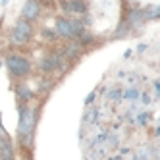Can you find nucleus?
Returning a JSON list of instances; mask_svg holds the SVG:
<instances>
[{"label":"nucleus","instance_id":"5","mask_svg":"<svg viewBox=\"0 0 160 160\" xmlns=\"http://www.w3.org/2000/svg\"><path fill=\"white\" fill-rule=\"evenodd\" d=\"M39 12H41V6H39L37 0H27L23 10H21V14H23L25 19H37Z\"/></svg>","mask_w":160,"mask_h":160},{"label":"nucleus","instance_id":"16","mask_svg":"<svg viewBox=\"0 0 160 160\" xmlns=\"http://www.w3.org/2000/svg\"><path fill=\"white\" fill-rule=\"evenodd\" d=\"M0 66H2V62H0Z\"/></svg>","mask_w":160,"mask_h":160},{"label":"nucleus","instance_id":"11","mask_svg":"<svg viewBox=\"0 0 160 160\" xmlns=\"http://www.w3.org/2000/svg\"><path fill=\"white\" fill-rule=\"evenodd\" d=\"M108 97H110L112 100H118V98L122 97V93H120V91H118V89H114V91H110V93H108Z\"/></svg>","mask_w":160,"mask_h":160},{"label":"nucleus","instance_id":"7","mask_svg":"<svg viewBox=\"0 0 160 160\" xmlns=\"http://www.w3.org/2000/svg\"><path fill=\"white\" fill-rule=\"evenodd\" d=\"M56 66H58V58H56V56H48V58H44V60H42V64H41V68H42L44 72L54 70Z\"/></svg>","mask_w":160,"mask_h":160},{"label":"nucleus","instance_id":"9","mask_svg":"<svg viewBox=\"0 0 160 160\" xmlns=\"http://www.w3.org/2000/svg\"><path fill=\"white\" fill-rule=\"evenodd\" d=\"M143 16H145V18H151V19H156V16H158V6H151V8H147V14L143 12Z\"/></svg>","mask_w":160,"mask_h":160},{"label":"nucleus","instance_id":"4","mask_svg":"<svg viewBox=\"0 0 160 160\" xmlns=\"http://www.w3.org/2000/svg\"><path fill=\"white\" fill-rule=\"evenodd\" d=\"M29 37H31V25H29V21L27 19L18 21V25H16V29L12 33V41L18 42V44H21V42H25Z\"/></svg>","mask_w":160,"mask_h":160},{"label":"nucleus","instance_id":"10","mask_svg":"<svg viewBox=\"0 0 160 160\" xmlns=\"http://www.w3.org/2000/svg\"><path fill=\"white\" fill-rule=\"evenodd\" d=\"M137 95H139V93H137L135 89H129V91H125V95H123V97L128 98V100H135V98H137Z\"/></svg>","mask_w":160,"mask_h":160},{"label":"nucleus","instance_id":"12","mask_svg":"<svg viewBox=\"0 0 160 160\" xmlns=\"http://www.w3.org/2000/svg\"><path fill=\"white\" fill-rule=\"evenodd\" d=\"M19 95L23 97V98H29V97H31V95H29V89H27V87H19Z\"/></svg>","mask_w":160,"mask_h":160},{"label":"nucleus","instance_id":"3","mask_svg":"<svg viewBox=\"0 0 160 160\" xmlns=\"http://www.w3.org/2000/svg\"><path fill=\"white\" fill-rule=\"evenodd\" d=\"M33 128H35V114H33V110L23 106L19 110V128H18L19 137H29L33 133Z\"/></svg>","mask_w":160,"mask_h":160},{"label":"nucleus","instance_id":"13","mask_svg":"<svg viewBox=\"0 0 160 160\" xmlns=\"http://www.w3.org/2000/svg\"><path fill=\"white\" fill-rule=\"evenodd\" d=\"M147 120H148L147 114H141V116H139V122H141V123H147Z\"/></svg>","mask_w":160,"mask_h":160},{"label":"nucleus","instance_id":"2","mask_svg":"<svg viewBox=\"0 0 160 160\" xmlns=\"http://www.w3.org/2000/svg\"><path fill=\"white\" fill-rule=\"evenodd\" d=\"M6 66H8V70L12 72L14 75L18 77H23L29 73L31 70V64L27 58H23V56H18V54H12V56H8V60H6Z\"/></svg>","mask_w":160,"mask_h":160},{"label":"nucleus","instance_id":"1","mask_svg":"<svg viewBox=\"0 0 160 160\" xmlns=\"http://www.w3.org/2000/svg\"><path fill=\"white\" fill-rule=\"evenodd\" d=\"M56 31H58V35H62V37H79L81 31H83V25H81V21L60 18L56 21Z\"/></svg>","mask_w":160,"mask_h":160},{"label":"nucleus","instance_id":"15","mask_svg":"<svg viewBox=\"0 0 160 160\" xmlns=\"http://www.w3.org/2000/svg\"><path fill=\"white\" fill-rule=\"evenodd\" d=\"M93 98H95V93H91V95L87 97V100H85V102H87V104H91V102H93Z\"/></svg>","mask_w":160,"mask_h":160},{"label":"nucleus","instance_id":"6","mask_svg":"<svg viewBox=\"0 0 160 160\" xmlns=\"http://www.w3.org/2000/svg\"><path fill=\"white\" fill-rule=\"evenodd\" d=\"M62 8L66 10V12H75V14H83L87 10V4L83 2V0H72V2H64Z\"/></svg>","mask_w":160,"mask_h":160},{"label":"nucleus","instance_id":"14","mask_svg":"<svg viewBox=\"0 0 160 160\" xmlns=\"http://www.w3.org/2000/svg\"><path fill=\"white\" fill-rule=\"evenodd\" d=\"M44 37H47V39H54V33L47 29V31H44Z\"/></svg>","mask_w":160,"mask_h":160},{"label":"nucleus","instance_id":"8","mask_svg":"<svg viewBox=\"0 0 160 160\" xmlns=\"http://www.w3.org/2000/svg\"><path fill=\"white\" fill-rule=\"evenodd\" d=\"M143 19H145V16H143V12H139V10H133V12L129 14V23H131V25H135V27L139 25Z\"/></svg>","mask_w":160,"mask_h":160}]
</instances>
